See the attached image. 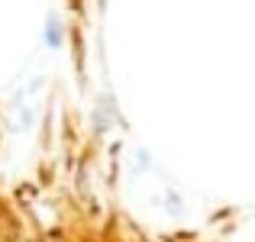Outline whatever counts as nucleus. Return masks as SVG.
Here are the masks:
<instances>
[{"label": "nucleus", "mask_w": 255, "mask_h": 242, "mask_svg": "<svg viewBox=\"0 0 255 242\" xmlns=\"http://www.w3.org/2000/svg\"><path fill=\"white\" fill-rule=\"evenodd\" d=\"M45 39H49V45H52V49H55V45H62V26H58V19H49Z\"/></svg>", "instance_id": "nucleus-1"}]
</instances>
